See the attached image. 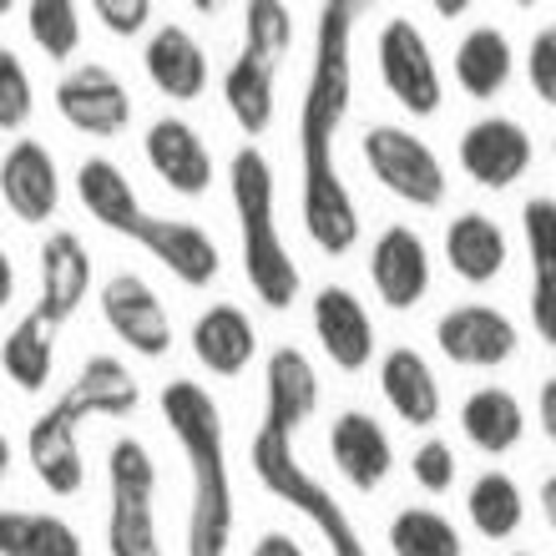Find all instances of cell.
Wrapping results in <instances>:
<instances>
[{"mask_svg":"<svg viewBox=\"0 0 556 556\" xmlns=\"http://www.w3.org/2000/svg\"><path fill=\"white\" fill-rule=\"evenodd\" d=\"M91 293V253L81 243V233L72 228H56V233L41 238V293H36V319L56 334L61 324L72 319L81 299Z\"/></svg>","mask_w":556,"mask_h":556,"instance_id":"14","label":"cell"},{"mask_svg":"<svg viewBox=\"0 0 556 556\" xmlns=\"http://www.w3.org/2000/svg\"><path fill=\"white\" fill-rule=\"evenodd\" d=\"M228 192L238 213V243H243V278L258 293V304L283 314L299 299V264L278 233V177L258 142H243L228 162Z\"/></svg>","mask_w":556,"mask_h":556,"instance_id":"3","label":"cell"},{"mask_svg":"<svg viewBox=\"0 0 556 556\" xmlns=\"http://www.w3.org/2000/svg\"><path fill=\"white\" fill-rule=\"evenodd\" d=\"M26 460L36 470V481L51 496H76L87 485V460H81V420L66 405H51L30 420L26 430Z\"/></svg>","mask_w":556,"mask_h":556,"instance_id":"16","label":"cell"},{"mask_svg":"<svg viewBox=\"0 0 556 556\" xmlns=\"http://www.w3.org/2000/svg\"><path fill=\"white\" fill-rule=\"evenodd\" d=\"M122 238H132L137 249H147L177 283H188V289H207L223 268V253H218V243H213V233L188 218H162V213H147L142 207V213L122 228Z\"/></svg>","mask_w":556,"mask_h":556,"instance_id":"9","label":"cell"},{"mask_svg":"<svg viewBox=\"0 0 556 556\" xmlns=\"http://www.w3.org/2000/svg\"><path fill=\"white\" fill-rule=\"evenodd\" d=\"M152 11H157L152 0H91L97 26L112 30V36H137V30H147Z\"/></svg>","mask_w":556,"mask_h":556,"instance_id":"39","label":"cell"},{"mask_svg":"<svg viewBox=\"0 0 556 556\" xmlns=\"http://www.w3.org/2000/svg\"><path fill=\"white\" fill-rule=\"evenodd\" d=\"M162 420L173 430L177 451L188 460L192 501H188V556H228L233 552V476H228V430H223L218 400L198 380L162 384Z\"/></svg>","mask_w":556,"mask_h":556,"instance_id":"2","label":"cell"},{"mask_svg":"<svg viewBox=\"0 0 556 556\" xmlns=\"http://www.w3.org/2000/svg\"><path fill=\"white\" fill-rule=\"evenodd\" d=\"M253 556H308V552L299 546V536H289V531H264V536L253 542Z\"/></svg>","mask_w":556,"mask_h":556,"instance_id":"40","label":"cell"},{"mask_svg":"<svg viewBox=\"0 0 556 556\" xmlns=\"http://www.w3.org/2000/svg\"><path fill=\"white\" fill-rule=\"evenodd\" d=\"M552 157H556V137H552Z\"/></svg>","mask_w":556,"mask_h":556,"instance_id":"48","label":"cell"},{"mask_svg":"<svg viewBox=\"0 0 556 556\" xmlns=\"http://www.w3.org/2000/svg\"><path fill=\"white\" fill-rule=\"evenodd\" d=\"M147 167L177 192V198H203L213 188V152H207L203 132L182 117H157L142 137Z\"/></svg>","mask_w":556,"mask_h":556,"instance_id":"20","label":"cell"},{"mask_svg":"<svg viewBox=\"0 0 556 556\" xmlns=\"http://www.w3.org/2000/svg\"><path fill=\"white\" fill-rule=\"evenodd\" d=\"M76 198H81V207L102 223L106 233H122L142 213L132 177L122 173L112 157H81V167H76Z\"/></svg>","mask_w":556,"mask_h":556,"instance_id":"30","label":"cell"},{"mask_svg":"<svg viewBox=\"0 0 556 556\" xmlns=\"http://www.w3.org/2000/svg\"><path fill=\"white\" fill-rule=\"evenodd\" d=\"M192 354L207 375L218 380H233L253 365L258 354V334H253V319L238 304H207L192 324Z\"/></svg>","mask_w":556,"mask_h":556,"instance_id":"25","label":"cell"},{"mask_svg":"<svg viewBox=\"0 0 556 556\" xmlns=\"http://www.w3.org/2000/svg\"><path fill=\"white\" fill-rule=\"evenodd\" d=\"M451 72H455V81H460V91L476 97V102L501 97V91L511 87V72H516V51H511V41H506V30L470 26L466 36H460V46H455Z\"/></svg>","mask_w":556,"mask_h":556,"instance_id":"28","label":"cell"},{"mask_svg":"<svg viewBox=\"0 0 556 556\" xmlns=\"http://www.w3.org/2000/svg\"><path fill=\"white\" fill-rule=\"evenodd\" d=\"M542 516H546V527H552V536H556V476L542 481Z\"/></svg>","mask_w":556,"mask_h":556,"instance_id":"43","label":"cell"},{"mask_svg":"<svg viewBox=\"0 0 556 556\" xmlns=\"http://www.w3.org/2000/svg\"><path fill=\"white\" fill-rule=\"evenodd\" d=\"M390 552L395 556H466V542L445 511L435 506H405L390 521Z\"/></svg>","mask_w":556,"mask_h":556,"instance_id":"34","label":"cell"},{"mask_svg":"<svg viewBox=\"0 0 556 556\" xmlns=\"http://www.w3.org/2000/svg\"><path fill=\"white\" fill-rule=\"evenodd\" d=\"M506 233H501L496 218H485V213H460V218L445 223V264H451L455 278H466V283H491V278L506 274Z\"/></svg>","mask_w":556,"mask_h":556,"instance_id":"27","label":"cell"},{"mask_svg":"<svg viewBox=\"0 0 556 556\" xmlns=\"http://www.w3.org/2000/svg\"><path fill=\"white\" fill-rule=\"evenodd\" d=\"M15 11V0H0V15H11Z\"/></svg>","mask_w":556,"mask_h":556,"instance_id":"46","label":"cell"},{"mask_svg":"<svg viewBox=\"0 0 556 556\" xmlns=\"http://www.w3.org/2000/svg\"><path fill=\"white\" fill-rule=\"evenodd\" d=\"M359 157H365L369 177H375L390 198H400V203H410V207L445 203V188H451L445 162H440L435 147L425 142V137H415L410 127H400V122H375V127H365Z\"/></svg>","mask_w":556,"mask_h":556,"instance_id":"7","label":"cell"},{"mask_svg":"<svg viewBox=\"0 0 556 556\" xmlns=\"http://www.w3.org/2000/svg\"><path fill=\"white\" fill-rule=\"evenodd\" d=\"M30 117H36V87L26 61L11 46H0V132H21Z\"/></svg>","mask_w":556,"mask_h":556,"instance_id":"36","label":"cell"},{"mask_svg":"<svg viewBox=\"0 0 556 556\" xmlns=\"http://www.w3.org/2000/svg\"><path fill=\"white\" fill-rule=\"evenodd\" d=\"M536 415H542V435L556 445V375L542 384V395H536Z\"/></svg>","mask_w":556,"mask_h":556,"instance_id":"41","label":"cell"},{"mask_svg":"<svg viewBox=\"0 0 556 556\" xmlns=\"http://www.w3.org/2000/svg\"><path fill=\"white\" fill-rule=\"evenodd\" d=\"M410 476L420 491H451L455 485V451L445 445V440H420L410 455Z\"/></svg>","mask_w":556,"mask_h":556,"instance_id":"37","label":"cell"},{"mask_svg":"<svg viewBox=\"0 0 556 556\" xmlns=\"http://www.w3.org/2000/svg\"><path fill=\"white\" fill-rule=\"evenodd\" d=\"M329 460L354 491H380L395 470V445H390V430L369 410H344L329 425Z\"/></svg>","mask_w":556,"mask_h":556,"instance_id":"21","label":"cell"},{"mask_svg":"<svg viewBox=\"0 0 556 556\" xmlns=\"http://www.w3.org/2000/svg\"><path fill=\"white\" fill-rule=\"evenodd\" d=\"M521 233H527V258H531V329L542 334V344L556 350V198L536 192L521 207Z\"/></svg>","mask_w":556,"mask_h":556,"instance_id":"23","label":"cell"},{"mask_svg":"<svg viewBox=\"0 0 556 556\" xmlns=\"http://www.w3.org/2000/svg\"><path fill=\"white\" fill-rule=\"evenodd\" d=\"M470 5L466 0H435V15H445V21H455V15H466Z\"/></svg>","mask_w":556,"mask_h":556,"instance_id":"44","label":"cell"},{"mask_svg":"<svg viewBox=\"0 0 556 556\" xmlns=\"http://www.w3.org/2000/svg\"><path fill=\"white\" fill-rule=\"evenodd\" d=\"M359 0H324L314 15V66L299 102V162H304V233L329 258L359 243V203L334 162V137L350 117L354 97V26H359Z\"/></svg>","mask_w":556,"mask_h":556,"instance_id":"1","label":"cell"},{"mask_svg":"<svg viewBox=\"0 0 556 556\" xmlns=\"http://www.w3.org/2000/svg\"><path fill=\"white\" fill-rule=\"evenodd\" d=\"M375 66H380L384 91H390L410 117H435L440 112V102H445L440 66H435V56H430V41L420 36V26H415L410 15H390L380 26Z\"/></svg>","mask_w":556,"mask_h":556,"instance_id":"8","label":"cell"},{"mask_svg":"<svg viewBox=\"0 0 556 556\" xmlns=\"http://www.w3.org/2000/svg\"><path fill=\"white\" fill-rule=\"evenodd\" d=\"M308 319H314V339L329 354V365L354 375V369H365L375 359V324H369V308L359 304L354 289L324 283L314 293V304H308Z\"/></svg>","mask_w":556,"mask_h":556,"instance_id":"18","label":"cell"},{"mask_svg":"<svg viewBox=\"0 0 556 556\" xmlns=\"http://www.w3.org/2000/svg\"><path fill=\"white\" fill-rule=\"evenodd\" d=\"M249 466L258 476V485H268L283 506H293L299 516H308V527L324 536L329 556H375L354 527V516L344 511V501H334V491L319 481V476H308L299 466V455H293V440L278 435V430H253L249 440Z\"/></svg>","mask_w":556,"mask_h":556,"instance_id":"5","label":"cell"},{"mask_svg":"<svg viewBox=\"0 0 556 556\" xmlns=\"http://www.w3.org/2000/svg\"><path fill=\"white\" fill-rule=\"evenodd\" d=\"M0 198L21 223H51L61 207V173L56 157L36 137H15L0 152Z\"/></svg>","mask_w":556,"mask_h":556,"instance_id":"15","label":"cell"},{"mask_svg":"<svg viewBox=\"0 0 556 556\" xmlns=\"http://www.w3.org/2000/svg\"><path fill=\"white\" fill-rule=\"evenodd\" d=\"M435 344L460 369H501L521 350V329L491 304H455L435 319Z\"/></svg>","mask_w":556,"mask_h":556,"instance_id":"10","label":"cell"},{"mask_svg":"<svg viewBox=\"0 0 556 556\" xmlns=\"http://www.w3.org/2000/svg\"><path fill=\"white\" fill-rule=\"evenodd\" d=\"M26 30L41 56L72 61L76 46H81V5H76V0H30Z\"/></svg>","mask_w":556,"mask_h":556,"instance_id":"35","label":"cell"},{"mask_svg":"<svg viewBox=\"0 0 556 556\" xmlns=\"http://www.w3.org/2000/svg\"><path fill=\"white\" fill-rule=\"evenodd\" d=\"M314 410H319V369L304 350L278 344L264 359V430L299 440Z\"/></svg>","mask_w":556,"mask_h":556,"instance_id":"17","label":"cell"},{"mask_svg":"<svg viewBox=\"0 0 556 556\" xmlns=\"http://www.w3.org/2000/svg\"><path fill=\"white\" fill-rule=\"evenodd\" d=\"M380 395H384V405L405 425H415V430H430V425L440 420V405H445L430 359H425L420 350H410V344H395V350L380 359Z\"/></svg>","mask_w":556,"mask_h":556,"instance_id":"26","label":"cell"},{"mask_svg":"<svg viewBox=\"0 0 556 556\" xmlns=\"http://www.w3.org/2000/svg\"><path fill=\"white\" fill-rule=\"evenodd\" d=\"M0 556H87L72 521L56 511H30V506H5L0 511Z\"/></svg>","mask_w":556,"mask_h":556,"instance_id":"31","label":"cell"},{"mask_svg":"<svg viewBox=\"0 0 556 556\" xmlns=\"http://www.w3.org/2000/svg\"><path fill=\"white\" fill-rule=\"evenodd\" d=\"M293 41V15L283 0H249L243 5V46L223 76V106L243 137H264L278 112V72Z\"/></svg>","mask_w":556,"mask_h":556,"instance_id":"4","label":"cell"},{"mask_svg":"<svg viewBox=\"0 0 556 556\" xmlns=\"http://www.w3.org/2000/svg\"><path fill=\"white\" fill-rule=\"evenodd\" d=\"M106 556H162L157 536V460L137 435L106 451Z\"/></svg>","mask_w":556,"mask_h":556,"instance_id":"6","label":"cell"},{"mask_svg":"<svg viewBox=\"0 0 556 556\" xmlns=\"http://www.w3.org/2000/svg\"><path fill=\"white\" fill-rule=\"evenodd\" d=\"M15 299V264H11V253L0 249V308Z\"/></svg>","mask_w":556,"mask_h":556,"instance_id":"42","label":"cell"},{"mask_svg":"<svg viewBox=\"0 0 556 556\" xmlns=\"http://www.w3.org/2000/svg\"><path fill=\"white\" fill-rule=\"evenodd\" d=\"M466 516L485 542H506V536H516L521 521H527V496H521L516 476H506V470H481L466 491Z\"/></svg>","mask_w":556,"mask_h":556,"instance_id":"33","label":"cell"},{"mask_svg":"<svg viewBox=\"0 0 556 556\" xmlns=\"http://www.w3.org/2000/svg\"><path fill=\"white\" fill-rule=\"evenodd\" d=\"M460 167L491 192L516 188L531 167V132L516 117H481L460 132Z\"/></svg>","mask_w":556,"mask_h":556,"instance_id":"13","label":"cell"},{"mask_svg":"<svg viewBox=\"0 0 556 556\" xmlns=\"http://www.w3.org/2000/svg\"><path fill=\"white\" fill-rule=\"evenodd\" d=\"M0 369L21 395H41L56 369V334L36 314H21L11 334L0 339Z\"/></svg>","mask_w":556,"mask_h":556,"instance_id":"32","label":"cell"},{"mask_svg":"<svg viewBox=\"0 0 556 556\" xmlns=\"http://www.w3.org/2000/svg\"><path fill=\"white\" fill-rule=\"evenodd\" d=\"M527 81L536 91V102L556 106V21L542 26L527 46Z\"/></svg>","mask_w":556,"mask_h":556,"instance_id":"38","label":"cell"},{"mask_svg":"<svg viewBox=\"0 0 556 556\" xmlns=\"http://www.w3.org/2000/svg\"><path fill=\"white\" fill-rule=\"evenodd\" d=\"M369 283L380 293V304L395 308V314L420 304L430 293V249H425V238L405 223L384 228L375 238V249H369Z\"/></svg>","mask_w":556,"mask_h":556,"instance_id":"19","label":"cell"},{"mask_svg":"<svg viewBox=\"0 0 556 556\" xmlns=\"http://www.w3.org/2000/svg\"><path fill=\"white\" fill-rule=\"evenodd\" d=\"M142 66H147V81H152L162 97H173V102H198L207 91V81H213L203 41H198L188 26H177V21H167V26H157L147 36Z\"/></svg>","mask_w":556,"mask_h":556,"instance_id":"22","label":"cell"},{"mask_svg":"<svg viewBox=\"0 0 556 556\" xmlns=\"http://www.w3.org/2000/svg\"><path fill=\"white\" fill-rule=\"evenodd\" d=\"M56 112L81 137H122L132 122V97L102 61H81L56 81Z\"/></svg>","mask_w":556,"mask_h":556,"instance_id":"11","label":"cell"},{"mask_svg":"<svg viewBox=\"0 0 556 556\" xmlns=\"http://www.w3.org/2000/svg\"><path fill=\"white\" fill-rule=\"evenodd\" d=\"M511 556H536V552H511Z\"/></svg>","mask_w":556,"mask_h":556,"instance_id":"47","label":"cell"},{"mask_svg":"<svg viewBox=\"0 0 556 556\" xmlns=\"http://www.w3.org/2000/svg\"><path fill=\"white\" fill-rule=\"evenodd\" d=\"M102 319L142 359H162L173 350V319H167L157 289L132 268H122V274H112L102 283Z\"/></svg>","mask_w":556,"mask_h":556,"instance_id":"12","label":"cell"},{"mask_svg":"<svg viewBox=\"0 0 556 556\" xmlns=\"http://www.w3.org/2000/svg\"><path fill=\"white\" fill-rule=\"evenodd\" d=\"M5 470H11V440H5V430H0V481H5Z\"/></svg>","mask_w":556,"mask_h":556,"instance_id":"45","label":"cell"},{"mask_svg":"<svg viewBox=\"0 0 556 556\" xmlns=\"http://www.w3.org/2000/svg\"><path fill=\"white\" fill-rule=\"evenodd\" d=\"M460 430L481 455H506L527 435V410L506 384H481L460 405Z\"/></svg>","mask_w":556,"mask_h":556,"instance_id":"29","label":"cell"},{"mask_svg":"<svg viewBox=\"0 0 556 556\" xmlns=\"http://www.w3.org/2000/svg\"><path fill=\"white\" fill-rule=\"evenodd\" d=\"M137 390L132 369L122 365L117 354H87V365L76 369V380L61 390V405L76 415V420H122V415L137 410Z\"/></svg>","mask_w":556,"mask_h":556,"instance_id":"24","label":"cell"}]
</instances>
